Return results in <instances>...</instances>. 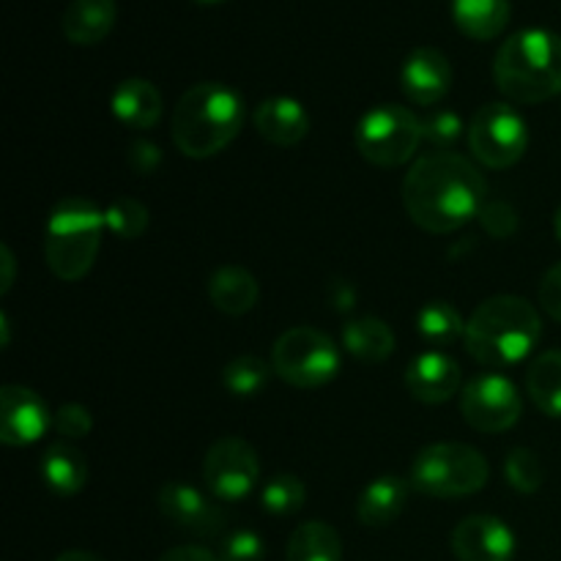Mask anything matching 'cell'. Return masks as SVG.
Masks as SVG:
<instances>
[{"mask_svg": "<svg viewBox=\"0 0 561 561\" xmlns=\"http://www.w3.org/2000/svg\"><path fill=\"white\" fill-rule=\"evenodd\" d=\"M504 477L518 493H537L546 482V469L540 455L526 447H515L504 460Z\"/></svg>", "mask_w": 561, "mask_h": 561, "instance_id": "31", "label": "cell"}, {"mask_svg": "<svg viewBox=\"0 0 561 561\" xmlns=\"http://www.w3.org/2000/svg\"><path fill=\"white\" fill-rule=\"evenodd\" d=\"M115 20H118L115 0H71L60 20V31L71 44L91 47L113 33Z\"/></svg>", "mask_w": 561, "mask_h": 561, "instance_id": "19", "label": "cell"}, {"mask_svg": "<svg viewBox=\"0 0 561 561\" xmlns=\"http://www.w3.org/2000/svg\"><path fill=\"white\" fill-rule=\"evenodd\" d=\"M463 135H469V129L455 110H436L427 118H422V137L436 151H453L455 142Z\"/></svg>", "mask_w": 561, "mask_h": 561, "instance_id": "32", "label": "cell"}, {"mask_svg": "<svg viewBox=\"0 0 561 561\" xmlns=\"http://www.w3.org/2000/svg\"><path fill=\"white\" fill-rule=\"evenodd\" d=\"M208 296L219 312L239 318L257 305L261 285L244 266H222L208 279Z\"/></svg>", "mask_w": 561, "mask_h": 561, "instance_id": "21", "label": "cell"}, {"mask_svg": "<svg viewBox=\"0 0 561 561\" xmlns=\"http://www.w3.org/2000/svg\"><path fill=\"white\" fill-rule=\"evenodd\" d=\"M409 488L411 482H405L403 477H378L362 491L359 502H356V518L370 529H383V526L394 524L409 502Z\"/></svg>", "mask_w": 561, "mask_h": 561, "instance_id": "20", "label": "cell"}, {"mask_svg": "<svg viewBox=\"0 0 561 561\" xmlns=\"http://www.w3.org/2000/svg\"><path fill=\"white\" fill-rule=\"evenodd\" d=\"M274 367L268 362H263L261 356H236L233 362H228L222 370V383L230 394L236 398H252V394L263 392L272 378Z\"/></svg>", "mask_w": 561, "mask_h": 561, "instance_id": "28", "label": "cell"}, {"mask_svg": "<svg viewBox=\"0 0 561 561\" xmlns=\"http://www.w3.org/2000/svg\"><path fill=\"white\" fill-rule=\"evenodd\" d=\"M329 301H332L337 310H351L356 301V294L348 283H340V279H334V283L329 285Z\"/></svg>", "mask_w": 561, "mask_h": 561, "instance_id": "39", "label": "cell"}, {"mask_svg": "<svg viewBox=\"0 0 561 561\" xmlns=\"http://www.w3.org/2000/svg\"><path fill=\"white\" fill-rule=\"evenodd\" d=\"M460 383H463L460 365L444 351H425V354L414 356L405 370V387H409L411 398L427 405L453 400L460 392Z\"/></svg>", "mask_w": 561, "mask_h": 561, "instance_id": "16", "label": "cell"}, {"mask_svg": "<svg viewBox=\"0 0 561 561\" xmlns=\"http://www.w3.org/2000/svg\"><path fill=\"white\" fill-rule=\"evenodd\" d=\"M513 529L496 515H469L453 531V553L458 561H513Z\"/></svg>", "mask_w": 561, "mask_h": 561, "instance_id": "13", "label": "cell"}, {"mask_svg": "<svg viewBox=\"0 0 561 561\" xmlns=\"http://www.w3.org/2000/svg\"><path fill=\"white\" fill-rule=\"evenodd\" d=\"M157 507L164 518L179 529L201 537H214L222 531V513L217 504L186 482H164L157 493Z\"/></svg>", "mask_w": 561, "mask_h": 561, "instance_id": "14", "label": "cell"}, {"mask_svg": "<svg viewBox=\"0 0 561 561\" xmlns=\"http://www.w3.org/2000/svg\"><path fill=\"white\" fill-rule=\"evenodd\" d=\"M469 148L491 170L513 168L529 148V126L507 102H491L474 113L469 124Z\"/></svg>", "mask_w": 561, "mask_h": 561, "instance_id": "9", "label": "cell"}, {"mask_svg": "<svg viewBox=\"0 0 561 561\" xmlns=\"http://www.w3.org/2000/svg\"><path fill=\"white\" fill-rule=\"evenodd\" d=\"M197 3H222V0H197Z\"/></svg>", "mask_w": 561, "mask_h": 561, "instance_id": "43", "label": "cell"}, {"mask_svg": "<svg viewBox=\"0 0 561 561\" xmlns=\"http://www.w3.org/2000/svg\"><path fill=\"white\" fill-rule=\"evenodd\" d=\"M244 124V99L225 82H197L173 110V142L184 157L222 153Z\"/></svg>", "mask_w": 561, "mask_h": 561, "instance_id": "3", "label": "cell"}, {"mask_svg": "<svg viewBox=\"0 0 561 561\" xmlns=\"http://www.w3.org/2000/svg\"><path fill=\"white\" fill-rule=\"evenodd\" d=\"M488 184L474 162L455 151H431L416 159L403 181V206L411 222L427 233H455L480 217Z\"/></svg>", "mask_w": 561, "mask_h": 561, "instance_id": "1", "label": "cell"}, {"mask_svg": "<svg viewBox=\"0 0 561 561\" xmlns=\"http://www.w3.org/2000/svg\"><path fill=\"white\" fill-rule=\"evenodd\" d=\"M219 561H263L266 542L252 529H236L219 540Z\"/></svg>", "mask_w": 561, "mask_h": 561, "instance_id": "33", "label": "cell"}, {"mask_svg": "<svg viewBox=\"0 0 561 561\" xmlns=\"http://www.w3.org/2000/svg\"><path fill=\"white\" fill-rule=\"evenodd\" d=\"M159 561H219V557L201 546H181V548H170L168 553L159 557Z\"/></svg>", "mask_w": 561, "mask_h": 561, "instance_id": "38", "label": "cell"}, {"mask_svg": "<svg viewBox=\"0 0 561 561\" xmlns=\"http://www.w3.org/2000/svg\"><path fill=\"white\" fill-rule=\"evenodd\" d=\"M55 561H104V559L96 557V553H88V551H66V553H60Z\"/></svg>", "mask_w": 561, "mask_h": 561, "instance_id": "41", "label": "cell"}, {"mask_svg": "<svg viewBox=\"0 0 561 561\" xmlns=\"http://www.w3.org/2000/svg\"><path fill=\"white\" fill-rule=\"evenodd\" d=\"M400 85H403L409 102H414L416 107H433L453 88V64L442 49L416 47L405 58L403 71H400Z\"/></svg>", "mask_w": 561, "mask_h": 561, "instance_id": "15", "label": "cell"}, {"mask_svg": "<svg viewBox=\"0 0 561 561\" xmlns=\"http://www.w3.org/2000/svg\"><path fill=\"white\" fill-rule=\"evenodd\" d=\"M416 332L433 348H447V345L458 343L466 337V321L449 301H427L422 310L416 312Z\"/></svg>", "mask_w": 561, "mask_h": 561, "instance_id": "27", "label": "cell"}, {"mask_svg": "<svg viewBox=\"0 0 561 561\" xmlns=\"http://www.w3.org/2000/svg\"><path fill=\"white\" fill-rule=\"evenodd\" d=\"M151 214L135 197H115L107 208H104V228L113 236L124 241H135L146 233Z\"/></svg>", "mask_w": 561, "mask_h": 561, "instance_id": "30", "label": "cell"}, {"mask_svg": "<svg viewBox=\"0 0 561 561\" xmlns=\"http://www.w3.org/2000/svg\"><path fill=\"white\" fill-rule=\"evenodd\" d=\"M255 129L266 142L279 148L299 146L310 131V115L290 96H272L255 107Z\"/></svg>", "mask_w": 561, "mask_h": 561, "instance_id": "17", "label": "cell"}, {"mask_svg": "<svg viewBox=\"0 0 561 561\" xmlns=\"http://www.w3.org/2000/svg\"><path fill=\"white\" fill-rule=\"evenodd\" d=\"M104 211L88 197H64L44 230V257L64 283H77L93 268L102 247Z\"/></svg>", "mask_w": 561, "mask_h": 561, "instance_id": "5", "label": "cell"}, {"mask_svg": "<svg viewBox=\"0 0 561 561\" xmlns=\"http://www.w3.org/2000/svg\"><path fill=\"white\" fill-rule=\"evenodd\" d=\"M285 561H343V540L323 520H307L290 535Z\"/></svg>", "mask_w": 561, "mask_h": 561, "instance_id": "25", "label": "cell"}, {"mask_svg": "<svg viewBox=\"0 0 561 561\" xmlns=\"http://www.w3.org/2000/svg\"><path fill=\"white\" fill-rule=\"evenodd\" d=\"M257 480H261L257 453L244 438H219L203 458V482L219 502H241L255 491Z\"/></svg>", "mask_w": 561, "mask_h": 561, "instance_id": "11", "label": "cell"}, {"mask_svg": "<svg viewBox=\"0 0 561 561\" xmlns=\"http://www.w3.org/2000/svg\"><path fill=\"white\" fill-rule=\"evenodd\" d=\"M453 20L463 36L491 42L510 25V0H453Z\"/></svg>", "mask_w": 561, "mask_h": 561, "instance_id": "23", "label": "cell"}, {"mask_svg": "<svg viewBox=\"0 0 561 561\" xmlns=\"http://www.w3.org/2000/svg\"><path fill=\"white\" fill-rule=\"evenodd\" d=\"M0 257H3V285H0V290H3V294H9V288L11 285H14V255H11V250L9 247L3 244V250H0Z\"/></svg>", "mask_w": 561, "mask_h": 561, "instance_id": "40", "label": "cell"}, {"mask_svg": "<svg viewBox=\"0 0 561 561\" xmlns=\"http://www.w3.org/2000/svg\"><path fill=\"white\" fill-rule=\"evenodd\" d=\"M343 348L365 365H381L392 356L394 334L381 318H354L343 327Z\"/></svg>", "mask_w": 561, "mask_h": 561, "instance_id": "24", "label": "cell"}, {"mask_svg": "<svg viewBox=\"0 0 561 561\" xmlns=\"http://www.w3.org/2000/svg\"><path fill=\"white\" fill-rule=\"evenodd\" d=\"M272 367L290 387L321 389L340 373V351L321 329L294 327L274 343Z\"/></svg>", "mask_w": 561, "mask_h": 561, "instance_id": "7", "label": "cell"}, {"mask_svg": "<svg viewBox=\"0 0 561 561\" xmlns=\"http://www.w3.org/2000/svg\"><path fill=\"white\" fill-rule=\"evenodd\" d=\"M540 305L553 321L561 323V263L548 268L540 283Z\"/></svg>", "mask_w": 561, "mask_h": 561, "instance_id": "37", "label": "cell"}, {"mask_svg": "<svg viewBox=\"0 0 561 561\" xmlns=\"http://www.w3.org/2000/svg\"><path fill=\"white\" fill-rule=\"evenodd\" d=\"M480 225L491 239H510L518 230V211L507 201H485L480 211Z\"/></svg>", "mask_w": 561, "mask_h": 561, "instance_id": "35", "label": "cell"}, {"mask_svg": "<svg viewBox=\"0 0 561 561\" xmlns=\"http://www.w3.org/2000/svg\"><path fill=\"white\" fill-rule=\"evenodd\" d=\"M425 142L422 118L400 104H378L356 126V148L376 168H400Z\"/></svg>", "mask_w": 561, "mask_h": 561, "instance_id": "8", "label": "cell"}, {"mask_svg": "<svg viewBox=\"0 0 561 561\" xmlns=\"http://www.w3.org/2000/svg\"><path fill=\"white\" fill-rule=\"evenodd\" d=\"M126 162H129V168L135 173L151 175L162 164V148L151 140H135L129 146V151H126Z\"/></svg>", "mask_w": 561, "mask_h": 561, "instance_id": "36", "label": "cell"}, {"mask_svg": "<svg viewBox=\"0 0 561 561\" xmlns=\"http://www.w3.org/2000/svg\"><path fill=\"white\" fill-rule=\"evenodd\" d=\"M542 318L520 296H491L466 321V351L491 370L520 365L537 348Z\"/></svg>", "mask_w": 561, "mask_h": 561, "instance_id": "2", "label": "cell"}, {"mask_svg": "<svg viewBox=\"0 0 561 561\" xmlns=\"http://www.w3.org/2000/svg\"><path fill=\"white\" fill-rule=\"evenodd\" d=\"M526 392L548 416H561V351H546L526 370Z\"/></svg>", "mask_w": 561, "mask_h": 561, "instance_id": "26", "label": "cell"}, {"mask_svg": "<svg viewBox=\"0 0 561 561\" xmlns=\"http://www.w3.org/2000/svg\"><path fill=\"white\" fill-rule=\"evenodd\" d=\"M493 80L515 104H540L561 93V36L546 27L513 33L493 58Z\"/></svg>", "mask_w": 561, "mask_h": 561, "instance_id": "4", "label": "cell"}, {"mask_svg": "<svg viewBox=\"0 0 561 561\" xmlns=\"http://www.w3.org/2000/svg\"><path fill=\"white\" fill-rule=\"evenodd\" d=\"M53 425L42 394L20 383L0 389V442L5 447H31Z\"/></svg>", "mask_w": 561, "mask_h": 561, "instance_id": "12", "label": "cell"}, {"mask_svg": "<svg viewBox=\"0 0 561 561\" xmlns=\"http://www.w3.org/2000/svg\"><path fill=\"white\" fill-rule=\"evenodd\" d=\"M162 93L153 82L142 80V77H129V80L118 82L110 96V110L115 118L129 129H151L162 118Z\"/></svg>", "mask_w": 561, "mask_h": 561, "instance_id": "18", "label": "cell"}, {"mask_svg": "<svg viewBox=\"0 0 561 561\" xmlns=\"http://www.w3.org/2000/svg\"><path fill=\"white\" fill-rule=\"evenodd\" d=\"M553 233H557V239L561 244V206L557 208V214H553Z\"/></svg>", "mask_w": 561, "mask_h": 561, "instance_id": "42", "label": "cell"}, {"mask_svg": "<svg viewBox=\"0 0 561 561\" xmlns=\"http://www.w3.org/2000/svg\"><path fill=\"white\" fill-rule=\"evenodd\" d=\"M307 488L296 474H277L263 482L261 507L274 518H288L305 507Z\"/></svg>", "mask_w": 561, "mask_h": 561, "instance_id": "29", "label": "cell"}, {"mask_svg": "<svg viewBox=\"0 0 561 561\" xmlns=\"http://www.w3.org/2000/svg\"><path fill=\"white\" fill-rule=\"evenodd\" d=\"M524 400L502 373H482L460 392V414L477 433H504L518 425Z\"/></svg>", "mask_w": 561, "mask_h": 561, "instance_id": "10", "label": "cell"}, {"mask_svg": "<svg viewBox=\"0 0 561 561\" xmlns=\"http://www.w3.org/2000/svg\"><path fill=\"white\" fill-rule=\"evenodd\" d=\"M42 480L58 496H75L85 488L88 482V463L85 455L69 442L49 444L42 455Z\"/></svg>", "mask_w": 561, "mask_h": 561, "instance_id": "22", "label": "cell"}, {"mask_svg": "<svg viewBox=\"0 0 561 561\" xmlns=\"http://www.w3.org/2000/svg\"><path fill=\"white\" fill-rule=\"evenodd\" d=\"M491 480V466L480 449L444 442L420 449L411 463L409 482L433 499H460L482 491Z\"/></svg>", "mask_w": 561, "mask_h": 561, "instance_id": "6", "label": "cell"}, {"mask_svg": "<svg viewBox=\"0 0 561 561\" xmlns=\"http://www.w3.org/2000/svg\"><path fill=\"white\" fill-rule=\"evenodd\" d=\"M53 427L64 442H80L93 431V416L85 405L66 403L53 414Z\"/></svg>", "mask_w": 561, "mask_h": 561, "instance_id": "34", "label": "cell"}]
</instances>
